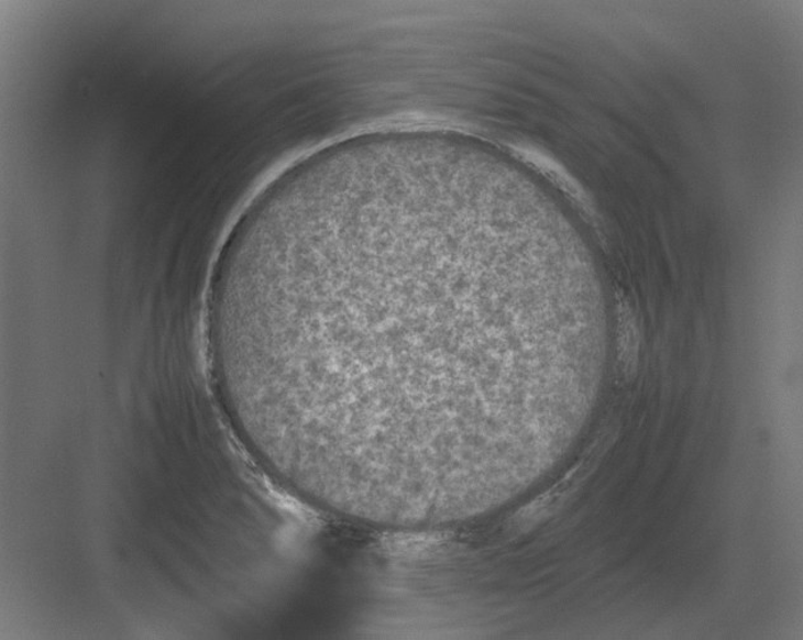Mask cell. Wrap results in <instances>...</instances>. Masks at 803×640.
Returning a JSON list of instances; mask_svg holds the SVG:
<instances>
[{
	"label": "cell",
	"mask_w": 803,
	"mask_h": 640,
	"mask_svg": "<svg viewBox=\"0 0 803 640\" xmlns=\"http://www.w3.org/2000/svg\"><path fill=\"white\" fill-rule=\"evenodd\" d=\"M618 360L620 372L627 382L637 374L641 331L632 306L625 298L618 299Z\"/></svg>",
	"instance_id": "6da1fadb"
}]
</instances>
